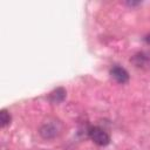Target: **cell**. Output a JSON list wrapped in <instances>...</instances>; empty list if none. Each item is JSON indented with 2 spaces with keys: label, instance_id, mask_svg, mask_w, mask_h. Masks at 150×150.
I'll use <instances>...</instances> for the list:
<instances>
[{
  "label": "cell",
  "instance_id": "cell-6",
  "mask_svg": "<svg viewBox=\"0 0 150 150\" xmlns=\"http://www.w3.org/2000/svg\"><path fill=\"white\" fill-rule=\"evenodd\" d=\"M0 122H1V128H5L11 123V114L6 109H2L0 112Z\"/></svg>",
  "mask_w": 150,
  "mask_h": 150
},
{
  "label": "cell",
  "instance_id": "cell-4",
  "mask_svg": "<svg viewBox=\"0 0 150 150\" xmlns=\"http://www.w3.org/2000/svg\"><path fill=\"white\" fill-rule=\"evenodd\" d=\"M57 134V128L52 123H45L40 129V135L43 138H53Z\"/></svg>",
  "mask_w": 150,
  "mask_h": 150
},
{
  "label": "cell",
  "instance_id": "cell-1",
  "mask_svg": "<svg viewBox=\"0 0 150 150\" xmlns=\"http://www.w3.org/2000/svg\"><path fill=\"white\" fill-rule=\"evenodd\" d=\"M88 134H89L90 139H91L95 144H97V145H100V146H105V145H108L109 142H110L109 135H108L102 128H100V127H91V128L89 129Z\"/></svg>",
  "mask_w": 150,
  "mask_h": 150
},
{
  "label": "cell",
  "instance_id": "cell-5",
  "mask_svg": "<svg viewBox=\"0 0 150 150\" xmlns=\"http://www.w3.org/2000/svg\"><path fill=\"white\" fill-rule=\"evenodd\" d=\"M66 97V90L63 88H56L54 91H52L49 94V100L53 102V103H59V102H62Z\"/></svg>",
  "mask_w": 150,
  "mask_h": 150
},
{
  "label": "cell",
  "instance_id": "cell-2",
  "mask_svg": "<svg viewBox=\"0 0 150 150\" xmlns=\"http://www.w3.org/2000/svg\"><path fill=\"white\" fill-rule=\"evenodd\" d=\"M110 76L118 83H127L129 81V74L128 71L120 66H114L110 68Z\"/></svg>",
  "mask_w": 150,
  "mask_h": 150
},
{
  "label": "cell",
  "instance_id": "cell-3",
  "mask_svg": "<svg viewBox=\"0 0 150 150\" xmlns=\"http://www.w3.org/2000/svg\"><path fill=\"white\" fill-rule=\"evenodd\" d=\"M132 63L138 68H150V53L141 52L132 56Z\"/></svg>",
  "mask_w": 150,
  "mask_h": 150
},
{
  "label": "cell",
  "instance_id": "cell-7",
  "mask_svg": "<svg viewBox=\"0 0 150 150\" xmlns=\"http://www.w3.org/2000/svg\"><path fill=\"white\" fill-rule=\"evenodd\" d=\"M144 41H145L148 45H150V34H148V35L144 38Z\"/></svg>",
  "mask_w": 150,
  "mask_h": 150
}]
</instances>
